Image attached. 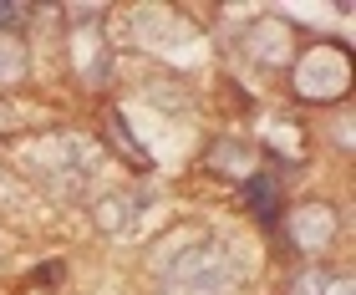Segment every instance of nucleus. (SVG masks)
<instances>
[{"mask_svg": "<svg viewBox=\"0 0 356 295\" xmlns=\"http://www.w3.org/2000/svg\"><path fill=\"white\" fill-rule=\"evenodd\" d=\"M245 204H250L265 224L280 219V189H275V178H270V173H254L250 184H245Z\"/></svg>", "mask_w": 356, "mask_h": 295, "instance_id": "f257e3e1", "label": "nucleus"}]
</instances>
